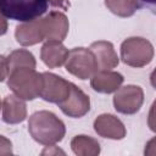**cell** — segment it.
Masks as SVG:
<instances>
[{
  "mask_svg": "<svg viewBox=\"0 0 156 156\" xmlns=\"http://www.w3.org/2000/svg\"><path fill=\"white\" fill-rule=\"evenodd\" d=\"M7 87L22 100H34L40 96L43 89V73L35 68H17L10 71Z\"/></svg>",
  "mask_w": 156,
  "mask_h": 156,
  "instance_id": "cell-2",
  "label": "cell"
},
{
  "mask_svg": "<svg viewBox=\"0 0 156 156\" xmlns=\"http://www.w3.org/2000/svg\"><path fill=\"white\" fill-rule=\"evenodd\" d=\"M52 149L54 150H51V147L50 146H46V149L41 152V155H52V154H65L62 150H60V149H57L56 146H52Z\"/></svg>",
  "mask_w": 156,
  "mask_h": 156,
  "instance_id": "cell-22",
  "label": "cell"
},
{
  "mask_svg": "<svg viewBox=\"0 0 156 156\" xmlns=\"http://www.w3.org/2000/svg\"><path fill=\"white\" fill-rule=\"evenodd\" d=\"M68 56V49L58 40H46L40 50V58L49 68H56L65 65Z\"/></svg>",
  "mask_w": 156,
  "mask_h": 156,
  "instance_id": "cell-15",
  "label": "cell"
},
{
  "mask_svg": "<svg viewBox=\"0 0 156 156\" xmlns=\"http://www.w3.org/2000/svg\"><path fill=\"white\" fill-rule=\"evenodd\" d=\"M1 106H2V102H1V100H0V108H1Z\"/></svg>",
  "mask_w": 156,
  "mask_h": 156,
  "instance_id": "cell-24",
  "label": "cell"
},
{
  "mask_svg": "<svg viewBox=\"0 0 156 156\" xmlns=\"http://www.w3.org/2000/svg\"><path fill=\"white\" fill-rule=\"evenodd\" d=\"M10 74V67L7 57L4 55H0V82H4Z\"/></svg>",
  "mask_w": 156,
  "mask_h": 156,
  "instance_id": "cell-20",
  "label": "cell"
},
{
  "mask_svg": "<svg viewBox=\"0 0 156 156\" xmlns=\"http://www.w3.org/2000/svg\"><path fill=\"white\" fill-rule=\"evenodd\" d=\"M123 80H124L123 76L112 69L96 71L90 77V87L96 93L111 94V93H115L122 85Z\"/></svg>",
  "mask_w": 156,
  "mask_h": 156,
  "instance_id": "cell-12",
  "label": "cell"
},
{
  "mask_svg": "<svg viewBox=\"0 0 156 156\" xmlns=\"http://www.w3.org/2000/svg\"><path fill=\"white\" fill-rule=\"evenodd\" d=\"M71 82L55 73L43 72V89L39 98L48 102L60 105L68 98L71 93Z\"/></svg>",
  "mask_w": 156,
  "mask_h": 156,
  "instance_id": "cell-7",
  "label": "cell"
},
{
  "mask_svg": "<svg viewBox=\"0 0 156 156\" xmlns=\"http://www.w3.org/2000/svg\"><path fill=\"white\" fill-rule=\"evenodd\" d=\"M7 21L6 18L2 16V13L0 12V35H4L7 32Z\"/></svg>",
  "mask_w": 156,
  "mask_h": 156,
  "instance_id": "cell-21",
  "label": "cell"
},
{
  "mask_svg": "<svg viewBox=\"0 0 156 156\" xmlns=\"http://www.w3.org/2000/svg\"><path fill=\"white\" fill-rule=\"evenodd\" d=\"M154 58L152 44L143 37H129L121 44V60L130 67L140 68Z\"/></svg>",
  "mask_w": 156,
  "mask_h": 156,
  "instance_id": "cell-4",
  "label": "cell"
},
{
  "mask_svg": "<svg viewBox=\"0 0 156 156\" xmlns=\"http://www.w3.org/2000/svg\"><path fill=\"white\" fill-rule=\"evenodd\" d=\"M44 40H58L62 41L69 29L68 18L60 11H51L45 17L40 18Z\"/></svg>",
  "mask_w": 156,
  "mask_h": 156,
  "instance_id": "cell-8",
  "label": "cell"
},
{
  "mask_svg": "<svg viewBox=\"0 0 156 156\" xmlns=\"http://www.w3.org/2000/svg\"><path fill=\"white\" fill-rule=\"evenodd\" d=\"M28 132L39 144L50 146L60 143L65 134V123L51 111L41 110L34 112L28 121Z\"/></svg>",
  "mask_w": 156,
  "mask_h": 156,
  "instance_id": "cell-1",
  "label": "cell"
},
{
  "mask_svg": "<svg viewBox=\"0 0 156 156\" xmlns=\"http://www.w3.org/2000/svg\"><path fill=\"white\" fill-rule=\"evenodd\" d=\"M61 111L72 118H80L90 110V98L76 84H71V93L68 98L58 105Z\"/></svg>",
  "mask_w": 156,
  "mask_h": 156,
  "instance_id": "cell-9",
  "label": "cell"
},
{
  "mask_svg": "<svg viewBox=\"0 0 156 156\" xmlns=\"http://www.w3.org/2000/svg\"><path fill=\"white\" fill-rule=\"evenodd\" d=\"M71 149L77 156H96L100 154V144L89 135H76L71 140Z\"/></svg>",
  "mask_w": 156,
  "mask_h": 156,
  "instance_id": "cell-16",
  "label": "cell"
},
{
  "mask_svg": "<svg viewBox=\"0 0 156 156\" xmlns=\"http://www.w3.org/2000/svg\"><path fill=\"white\" fill-rule=\"evenodd\" d=\"M141 1H144V2H146V4H155V0H141Z\"/></svg>",
  "mask_w": 156,
  "mask_h": 156,
  "instance_id": "cell-23",
  "label": "cell"
},
{
  "mask_svg": "<svg viewBox=\"0 0 156 156\" xmlns=\"http://www.w3.org/2000/svg\"><path fill=\"white\" fill-rule=\"evenodd\" d=\"M105 6L118 17H130L139 9V0H105Z\"/></svg>",
  "mask_w": 156,
  "mask_h": 156,
  "instance_id": "cell-18",
  "label": "cell"
},
{
  "mask_svg": "<svg viewBox=\"0 0 156 156\" xmlns=\"http://www.w3.org/2000/svg\"><path fill=\"white\" fill-rule=\"evenodd\" d=\"M50 0H0V12L5 18L28 22L41 17Z\"/></svg>",
  "mask_w": 156,
  "mask_h": 156,
  "instance_id": "cell-3",
  "label": "cell"
},
{
  "mask_svg": "<svg viewBox=\"0 0 156 156\" xmlns=\"http://www.w3.org/2000/svg\"><path fill=\"white\" fill-rule=\"evenodd\" d=\"M2 121L7 124H18L27 118V105L24 100L15 94L6 95L2 101Z\"/></svg>",
  "mask_w": 156,
  "mask_h": 156,
  "instance_id": "cell-13",
  "label": "cell"
},
{
  "mask_svg": "<svg viewBox=\"0 0 156 156\" xmlns=\"http://www.w3.org/2000/svg\"><path fill=\"white\" fill-rule=\"evenodd\" d=\"M11 154H13L11 140L0 134V155H11Z\"/></svg>",
  "mask_w": 156,
  "mask_h": 156,
  "instance_id": "cell-19",
  "label": "cell"
},
{
  "mask_svg": "<svg viewBox=\"0 0 156 156\" xmlns=\"http://www.w3.org/2000/svg\"><path fill=\"white\" fill-rule=\"evenodd\" d=\"M15 38L17 43L22 46H30L35 45L44 40V34L41 29L40 17L33 21L22 22L16 27Z\"/></svg>",
  "mask_w": 156,
  "mask_h": 156,
  "instance_id": "cell-14",
  "label": "cell"
},
{
  "mask_svg": "<svg viewBox=\"0 0 156 156\" xmlns=\"http://www.w3.org/2000/svg\"><path fill=\"white\" fill-rule=\"evenodd\" d=\"M89 49L95 56L98 71H108L118 66L119 58L117 56V52L115 51L112 43L106 40H98L91 43Z\"/></svg>",
  "mask_w": 156,
  "mask_h": 156,
  "instance_id": "cell-11",
  "label": "cell"
},
{
  "mask_svg": "<svg viewBox=\"0 0 156 156\" xmlns=\"http://www.w3.org/2000/svg\"><path fill=\"white\" fill-rule=\"evenodd\" d=\"M65 67L68 73L82 80L89 79L98 71L95 56L93 51L87 48H73L69 50Z\"/></svg>",
  "mask_w": 156,
  "mask_h": 156,
  "instance_id": "cell-5",
  "label": "cell"
},
{
  "mask_svg": "<svg viewBox=\"0 0 156 156\" xmlns=\"http://www.w3.org/2000/svg\"><path fill=\"white\" fill-rule=\"evenodd\" d=\"M94 130L98 135L112 139V140H121L126 136L127 130L123 122L111 113H102L99 115L94 121Z\"/></svg>",
  "mask_w": 156,
  "mask_h": 156,
  "instance_id": "cell-10",
  "label": "cell"
},
{
  "mask_svg": "<svg viewBox=\"0 0 156 156\" xmlns=\"http://www.w3.org/2000/svg\"><path fill=\"white\" fill-rule=\"evenodd\" d=\"M7 61H9L10 71L17 69V68H35L37 67V61H35L34 55L26 49L13 50L7 56Z\"/></svg>",
  "mask_w": 156,
  "mask_h": 156,
  "instance_id": "cell-17",
  "label": "cell"
},
{
  "mask_svg": "<svg viewBox=\"0 0 156 156\" xmlns=\"http://www.w3.org/2000/svg\"><path fill=\"white\" fill-rule=\"evenodd\" d=\"M113 107L117 112L123 115L136 113L144 102V91L141 87L127 84L119 87L113 95Z\"/></svg>",
  "mask_w": 156,
  "mask_h": 156,
  "instance_id": "cell-6",
  "label": "cell"
}]
</instances>
